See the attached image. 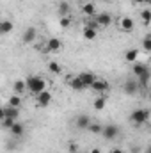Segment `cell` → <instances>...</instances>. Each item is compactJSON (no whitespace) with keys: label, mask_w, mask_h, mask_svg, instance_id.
<instances>
[{"label":"cell","mask_w":151,"mask_h":153,"mask_svg":"<svg viewBox=\"0 0 151 153\" xmlns=\"http://www.w3.org/2000/svg\"><path fill=\"white\" fill-rule=\"evenodd\" d=\"M25 84H27V91H30L32 94H38V93H41V91L46 89V82H44L41 76H36V75L27 76Z\"/></svg>","instance_id":"6da1fadb"},{"label":"cell","mask_w":151,"mask_h":153,"mask_svg":"<svg viewBox=\"0 0 151 153\" xmlns=\"http://www.w3.org/2000/svg\"><path fill=\"white\" fill-rule=\"evenodd\" d=\"M150 119V111L148 109H135L132 114H130V121L133 123V125H144L146 121Z\"/></svg>","instance_id":"7a4b0ae2"},{"label":"cell","mask_w":151,"mask_h":153,"mask_svg":"<svg viewBox=\"0 0 151 153\" xmlns=\"http://www.w3.org/2000/svg\"><path fill=\"white\" fill-rule=\"evenodd\" d=\"M36 102H38L39 107H48L50 103H52V93L50 91H41V93H38L36 94Z\"/></svg>","instance_id":"3957f363"},{"label":"cell","mask_w":151,"mask_h":153,"mask_svg":"<svg viewBox=\"0 0 151 153\" xmlns=\"http://www.w3.org/2000/svg\"><path fill=\"white\" fill-rule=\"evenodd\" d=\"M66 82L71 85V89L73 91H84V89H87L85 85H84V82L78 78V76H73V75H68L66 76Z\"/></svg>","instance_id":"277c9868"},{"label":"cell","mask_w":151,"mask_h":153,"mask_svg":"<svg viewBox=\"0 0 151 153\" xmlns=\"http://www.w3.org/2000/svg\"><path fill=\"white\" fill-rule=\"evenodd\" d=\"M93 91H96V93H105V91H109L110 89V85H109V82H105V80H100V78H96L91 85H89Z\"/></svg>","instance_id":"5b68a950"},{"label":"cell","mask_w":151,"mask_h":153,"mask_svg":"<svg viewBox=\"0 0 151 153\" xmlns=\"http://www.w3.org/2000/svg\"><path fill=\"white\" fill-rule=\"evenodd\" d=\"M117 134H119V128L115 125H107L105 128H101V135L105 139H114V137H117Z\"/></svg>","instance_id":"8992f818"},{"label":"cell","mask_w":151,"mask_h":153,"mask_svg":"<svg viewBox=\"0 0 151 153\" xmlns=\"http://www.w3.org/2000/svg\"><path fill=\"white\" fill-rule=\"evenodd\" d=\"M94 20H96V23H98L100 27H107V25H110L112 16H110L109 13H101V14H94Z\"/></svg>","instance_id":"52a82bcc"},{"label":"cell","mask_w":151,"mask_h":153,"mask_svg":"<svg viewBox=\"0 0 151 153\" xmlns=\"http://www.w3.org/2000/svg\"><path fill=\"white\" fill-rule=\"evenodd\" d=\"M76 76H78V78L84 82V85H85V87H89V85H91V84H93V82L98 78V76L94 75V73H91V71H82L80 75H76Z\"/></svg>","instance_id":"ba28073f"},{"label":"cell","mask_w":151,"mask_h":153,"mask_svg":"<svg viewBox=\"0 0 151 153\" xmlns=\"http://www.w3.org/2000/svg\"><path fill=\"white\" fill-rule=\"evenodd\" d=\"M13 29H14V25H13L11 20H0V36H7V34H11Z\"/></svg>","instance_id":"9c48e42d"},{"label":"cell","mask_w":151,"mask_h":153,"mask_svg":"<svg viewBox=\"0 0 151 153\" xmlns=\"http://www.w3.org/2000/svg\"><path fill=\"white\" fill-rule=\"evenodd\" d=\"M36 36H38V29H36V27H29V29L23 32L21 41H23V43H32V41L36 39Z\"/></svg>","instance_id":"30bf717a"},{"label":"cell","mask_w":151,"mask_h":153,"mask_svg":"<svg viewBox=\"0 0 151 153\" xmlns=\"http://www.w3.org/2000/svg\"><path fill=\"white\" fill-rule=\"evenodd\" d=\"M126 94H135L137 91H139V82L137 80H128L126 84H124V89H123Z\"/></svg>","instance_id":"8fae6325"},{"label":"cell","mask_w":151,"mask_h":153,"mask_svg":"<svg viewBox=\"0 0 151 153\" xmlns=\"http://www.w3.org/2000/svg\"><path fill=\"white\" fill-rule=\"evenodd\" d=\"M4 114H5V117L18 119L20 117V107H9V105H5L4 107Z\"/></svg>","instance_id":"7c38bea8"},{"label":"cell","mask_w":151,"mask_h":153,"mask_svg":"<svg viewBox=\"0 0 151 153\" xmlns=\"http://www.w3.org/2000/svg\"><path fill=\"white\" fill-rule=\"evenodd\" d=\"M61 46H62L61 39L52 38L48 43H46V52H59V50H61Z\"/></svg>","instance_id":"4fadbf2b"},{"label":"cell","mask_w":151,"mask_h":153,"mask_svg":"<svg viewBox=\"0 0 151 153\" xmlns=\"http://www.w3.org/2000/svg\"><path fill=\"white\" fill-rule=\"evenodd\" d=\"M150 78H151V71H150V68L142 73V75H139L137 76V80H139V84L144 87V89H148L150 87Z\"/></svg>","instance_id":"5bb4252c"},{"label":"cell","mask_w":151,"mask_h":153,"mask_svg":"<svg viewBox=\"0 0 151 153\" xmlns=\"http://www.w3.org/2000/svg\"><path fill=\"white\" fill-rule=\"evenodd\" d=\"M82 13H84L87 18H93V16L96 14V5H94V4H91V2H87V4H84V5H82Z\"/></svg>","instance_id":"9a60e30c"},{"label":"cell","mask_w":151,"mask_h":153,"mask_svg":"<svg viewBox=\"0 0 151 153\" xmlns=\"http://www.w3.org/2000/svg\"><path fill=\"white\" fill-rule=\"evenodd\" d=\"M13 91H14V94L21 96V94L27 91V84H25V80H16L14 85H13Z\"/></svg>","instance_id":"2e32d148"},{"label":"cell","mask_w":151,"mask_h":153,"mask_svg":"<svg viewBox=\"0 0 151 153\" xmlns=\"http://www.w3.org/2000/svg\"><path fill=\"white\" fill-rule=\"evenodd\" d=\"M23 132H25V128H23V125H21V123H18V121H14V123H13V126L9 128V134H11V135H14V137H20Z\"/></svg>","instance_id":"e0dca14e"},{"label":"cell","mask_w":151,"mask_h":153,"mask_svg":"<svg viewBox=\"0 0 151 153\" xmlns=\"http://www.w3.org/2000/svg\"><path fill=\"white\" fill-rule=\"evenodd\" d=\"M89 123H91V119H89L87 114H82V116L76 117V126H78V128H87Z\"/></svg>","instance_id":"ac0fdd59"},{"label":"cell","mask_w":151,"mask_h":153,"mask_svg":"<svg viewBox=\"0 0 151 153\" xmlns=\"http://www.w3.org/2000/svg\"><path fill=\"white\" fill-rule=\"evenodd\" d=\"M121 29L124 32H132L133 30V20L132 18H123L121 20Z\"/></svg>","instance_id":"d6986e66"},{"label":"cell","mask_w":151,"mask_h":153,"mask_svg":"<svg viewBox=\"0 0 151 153\" xmlns=\"http://www.w3.org/2000/svg\"><path fill=\"white\" fill-rule=\"evenodd\" d=\"M124 59H126L128 62H137V59H139V50H137V48L128 50V52H126V55H124Z\"/></svg>","instance_id":"ffe728a7"},{"label":"cell","mask_w":151,"mask_h":153,"mask_svg":"<svg viewBox=\"0 0 151 153\" xmlns=\"http://www.w3.org/2000/svg\"><path fill=\"white\" fill-rule=\"evenodd\" d=\"M105 105H107V98H105V96H100V98L94 100V109H96V111H103Z\"/></svg>","instance_id":"44dd1931"},{"label":"cell","mask_w":151,"mask_h":153,"mask_svg":"<svg viewBox=\"0 0 151 153\" xmlns=\"http://www.w3.org/2000/svg\"><path fill=\"white\" fill-rule=\"evenodd\" d=\"M7 105H9V107H20V105H21V96L13 94V96L9 98V102H7Z\"/></svg>","instance_id":"7402d4cb"},{"label":"cell","mask_w":151,"mask_h":153,"mask_svg":"<svg viewBox=\"0 0 151 153\" xmlns=\"http://www.w3.org/2000/svg\"><path fill=\"white\" fill-rule=\"evenodd\" d=\"M146 70H148V66H146V64H141V62H133V73H135L137 76L142 75Z\"/></svg>","instance_id":"603a6c76"},{"label":"cell","mask_w":151,"mask_h":153,"mask_svg":"<svg viewBox=\"0 0 151 153\" xmlns=\"http://www.w3.org/2000/svg\"><path fill=\"white\" fill-rule=\"evenodd\" d=\"M96 36H98V32H96L94 29H89V27H85V29H84V38H85V39H89V41H91V39H96Z\"/></svg>","instance_id":"cb8c5ba5"},{"label":"cell","mask_w":151,"mask_h":153,"mask_svg":"<svg viewBox=\"0 0 151 153\" xmlns=\"http://www.w3.org/2000/svg\"><path fill=\"white\" fill-rule=\"evenodd\" d=\"M59 13H61V16H68V13H70V4H68V2H61V4H59Z\"/></svg>","instance_id":"d4e9b609"},{"label":"cell","mask_w":151,"mask_h":153,"mask_svg":"<svg viewBox=\"0 0 151 153\" xmlns=\"http://www.w3.org/2000/svg\"><path fill=\"white\" fill-rule=\"evenodd\" d=\"M48 70H50L52 73L59 75V73H61V64H59V62H55V61H52V62L48 64Z\"/></svg>","instance_id":"484cf974"},{"label":"cell","mask_w":151,"mask_h":153,"mask_svg":"<svg viewBox=\"0 0 151 153\" xmlns=\"http://www.w3.org/2000/svg\"><path fill=\"white\" fill-rule=\"evenodd\" d=\"M141 18H142V22L148 25V23H150V20H151V11H150V9H144V11L141 13Z\"/></svg>","instance_id":"4316f807"},{"label":"cell","mask_w":151,"mask_h":153,"mask_svg":"<svg viewBox=\"0 0 151 153\" xmlns=\"http://www.w3.org/2000/svg\"><path fill=\"white\" fill-rule=\"evenodd\" d=\"M87 128H89L93 134H101V128H103V126H100L98 123H89V126H87Z\"/></svg>","instance_id":"83f0119b"},{"label":"cell","mask_w":151,"mask_h":153,"mask_svg":"<svg viewBox=\"0 0 151 153\" xmlns=\"http://www.w3.org/2000/svg\"><path fill=\"white\" fill-rule=\"evenodd\" d=\"M70 25H71V18H70V16H62V18H61V27H62V29H68Z\"/></svg>","instance_id":"f1b7e54d"},{"label":"cell","mask_w":151,"mask_h":153,"mask_svg":"<svg viewBox=\"0 0 151 153\" xmlns=\"http://www.w3.org/2000/svg\"><path fill=\"white\" fill-rule=\"evenodd\" d=\"M142 48H144L146 52L151 50V36H146V38H144V41H142Z\"/></svg>","instance_id":"f546056e"},{"label":"cell","mask_w":151,"mask_h":153,"mask_svg":"<svg viewBox=\"0 0 151 153\" xmlns=\"http://www.w3.org/2000/svg\"><path fill=\"white\" fill-rule=\"evenodd\" d=\"M14 121H16V119H11V117H4V119H2V125H4V128H7V130H9V128L13 126V123H14Z\"/></svg>","instance_id":"4dcf8cb0"},{"label":"cell","mask_w":151,"mask_h":153,"mask_svg":"<svg viewBox=\"0 0 151 153\" xmlns=\"http://www.w3.org/2000/svg\"><path fill=\"white\" fill-rule=\"evenodd\" d=\"M85 27H89V29H94V30H96L100 25L96 23V20H94V16H93V18H89V22H87V25H85Z\"/></svg>","instance_id":"1f68e13d"},{"label":"cell","mask_w":151,"mask_h":153,"mask_svg":"<svg viewBox=\"0 0 151 153\" xmlns=\"http://www.w3.org/2000/svg\"><path fill=\"white\" fill-rule=\"evenodd\" d=\"M70 152H71V153L78 152V144H76V143H71V144H70Z\"/></svg>","instance_id":"d6a6232c"},{"label":"cell","mask_w":151,"mask_h":153,"mask_svg":"<svg viewBox=\"0 0 151 153\" xmlns=\"http://www.w3.org/2000/svg\"><path fill=\"white\" fill-rule=\"evenodd\" d=\"M5 117V114H4V107H0V121Z\"/></svg>","instance_id":"836d02e7"},{"label":"cell","mask_w":151,"mask_h":153,"mask_svg":"<svg viewBox=\"0 0 151 153\" xmlns=\"http://www.w3.org/2000/svg\"><path fill=\"white\" fill-rule=\"evenodd\" d=\"M112 153H124L123 150H119V148H115V150H112Z\"/></svg>","instance_id":"e575fe53"},{"label":"cell","mask_w":151,"mask_h":153,"mask_svg":"<svg viewBox=\"0 0 151 153\" xmlns=\"http://www.w3.org/2000/svg\"><path fill=\"white\" fill-rule=\"evenodd\" d=\"M89 153H101V152H100L98 148H94V150H91V152H89Z\"/></svg>","instance_id":"d590c367"},{"label":"cell","mask_w":151,"mask_h":153,"mask_svg":"<svg viewBox=\"0 0 151 153\" xmlns=\"http://www.w3.org/2000/svg\"><path fill=\"white\" fill-rule=\"evenodd\" d=\"M151 0H142V4H150Z\"/></svg>","instance_id":"8d00e7d4"},{"label":"cell","mask_w":151,"mask_h":153,"mask_svg":"<svg viewBox=\"0 0 151 153\" xmlns=\"http://www.w3.org/2000/svg\"><path fill=\"white\" fill-rule=\"evenodd\" d=\"M135 2H137V4H142V0H135Z\"/></svg>","instance_id":"74e56055"},{"label":"cell","mask_w":151,"mask_h":153,"mask_svg":"<svg viewBox=\"0 0 151 153\" xmlns=\"http://www.w3.org/2000/svg\"><path fill=\"white\" fill-rule=\"evenodd\" d=\"M103 2H109V0H103Z\"/></svg>","instance_id":"f35d334b"}]
</instances>
